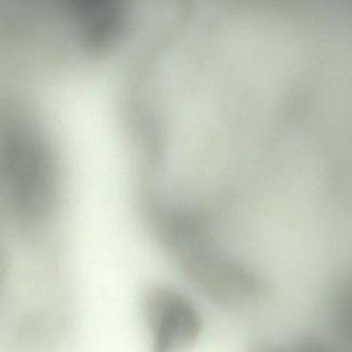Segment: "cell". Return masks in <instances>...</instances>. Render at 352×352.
<instances>
[{"instance_id": "2", "label": "cell", "mask_w": 352, "mask_h": 352, "mask_svg": "<svg viewBox=\"0 0 352 352\" xmlns=\"http://www.w3.org/2000/svg\"><path fill=\"white\" fill-rule=\"evenodd\" d=\"M256 352H334L324 342L311 338H304L287 344H270L260 346Z\"/></svg>"}, {"instance_id": "1", "label": "cell", "mask_w": 352, "mask_h": 352, "mask_svg": "<svg viewBox=\"0 0 352 352\" xmlns=\"http://www.w3.org/2000/svg\"><path fill=\"white\" fill-rule=\"evenodd\" d=\"M140 312L150 352H186L202 336L201 309L175 287L148 286L142 294Z\"/></svg>"}]
</instances>
